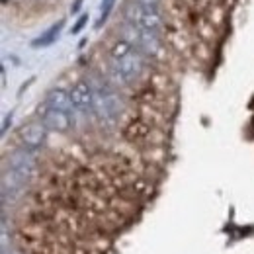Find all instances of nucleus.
<instances>
[{
    "label": "nucleus",
    "instance_id": "nucleus-1",
    "mask_svg": "<svg viewBox=\"0 0 254 254\" xmlns=\"http://www.w3.org/2000/svg\"><path fill=\"white\" fill-rule=\"evenodd\" d=\"M110 68L120 82L131 84L143 74V68H145L143 53L129 41L120 39L114 43L110 51Z\"/></svg>",
    "mask_w": 254,
    "mask_h": 254
},
{
    "label": "nucleus",
    "instance_id": "nucleus-8",
    "mask_svg": "<svg viewBox=\"0 0 254 254\" xmlns=\"http://www.w3.org/2000/svg\"><path fill=\"white\" fill-rule=\"evenodd\" d=\"M49 108H55V110H61V112H66V114H72V100H70V92L64 90V88H51L47 96H45V102Z\"/></svg>",
    "mask_w": 254,
    "mask_h": 254
},
{
    "label": "nucleus",
    "instance_id": "nucleus-4",
    "mask_svg": "<svg viewBox=\"0 0 254 254\" xmlns=\"http://www.w3.org/2000/svg\"><path fill=\"white\" fill-rule=\"evenodd\" d=\"M39 120L49 131H55V133H66L72 126V114L49 108L47 104H43V108H39Z\"/></svg>",
    "mask_w": 254,
    "mask_h": 254
},
{
    "label": "nucleus",
    "instance_id": "nucleus-10",
    "mask_svg": "<svg viewBox=\"0 0 254 254\" xmlns=\"http://www.w3.org/2000/svg\"><path fill=\"white\" fill-rule=\"evenodd\" d=\"M114 4H116V0H102V12H100L98 28L108 20V16H110V14H112V10H114Z\"/></svg>",
    "mask_w": 254,
    "mask_h": 254
},
{
    "label": "nucleus",
    "instance_id": "nucleus-9",
    "mask_svg": "<svg viewBox=\"0 0 254 254\" xmlns=\"http://www.w3.org/2000/svg\"><path fill=\"white\" fill-rule=\"evenodd\" d=\"M63 26H64V22H57V24H53L47 32L39 35V39H35V41H33V47H47V45L55 43V41L59 39V33H61V30H63Z\"/></svg>",
    "mask_w": 254,
    "mask_h": 254
},
{
    "label": "nucleus",
    "instance_id": "nucleus-7",
    "mask_svg": "<svg viewBox=\"0 0 254 254\" xmlns=\"http://www.w3.org/2000/svg\"><path fill=\"white\" fill-rule=\"evenodd\" d=\"M35 151H30V149H18L14 151L10 157H8V168H14V170H20L28 176H32L33 170H35Z\"/></svg>",
    "mask_w": 254,
    "mask_h": 254
},
{
    "label": "nucleus",
    "instance_id": "nucleus-13",
    "mask_svg": "<svg viewBox=\"0 0 254 254\" xmlns=\"http://www.w3.org/2000/svg\"><path fill=\"white\" fill-rule=\"evenodd\" d=\"M135 2H143V4H159V0H135Z\"/></svg>",
    "mask_w": 254,
    "mask_h": 254
},
{
    "label": "nucleus",
    "instance_id": "nucleus-6",
    "mask_svg": "<svg viewBox=\"0 0 254 254\" xmlns=\"http://www.w3.org/2000/svg\"><path fill=\"white\" fill-rule=\"evenodd\" d=\"M47 133H49V129L43 126V122L41 120H35V122H30V124L22 126V129H20V139H22V143H24L26 149L39 151L45 145V141H47Z\"/></svg>",
    "mask_w": 254,
    "mask_h": 254
},
{
    "label": "nucleus",
    "instance_id": "nucleus-3",
    "mask_svg": "<svg viewBox=\"0 0 254 254\" xmlns=\"http://www.w3.org/2000/svg\"><path fill=\"white\" fill-rule=\"evenodd\" d=\"M122 112V100L110 88H94V116L104 122H112Z\"/></svg>",
    "mask_w": 254,
    "mask_h": 254
},
{
    "label": "nucleus",
    "instance_id": "nucleus-2",
    "mask_svg": "<svg viewBox=\"0 0 254 254\" xmlns=\"http://www.w3.org/2000/svg\"><path fill=\"white\" fill-rule=\"evenodd\" d=\"M126 22L137 30H147V32H160L162 26V16H160L159 4H143V2H131L127 6Z\"/></svg>",
    "mask_w": 254,
    "mask_h": 254
},
{
    "label": "nucleus",
    "instance_id": "nucleus-12",
    "mask_svg": "<svg viewBox=\"0 0 254 254\" xmlns=\"http://www.w3.org/2000/svg\"><path fill=\"white\" fill-rule=\"evenodd\" d=\"M80 2H82V0H76V2H74V6H72V10H70V12H78V8H80Z\"/></svg>",
    "mask_w": 254,
    "mask_h": 254
},
{
    "label": "nucleus",
    "instance_id": "nucleus-14",
    "mask_svg": "<svg viewBox=\"0 0 254 254\" xmlns=\"http://www.w3.org/2000/svg\"><path fill=\"white\" fill-rule=\"evenodd\" d=\"M2 254H20V253H16V251H4Z\"/></svg>",
    "mask_w": 254,
    "mask_h": 254
},
{
    "label": "nucleus",
    "instance_id": "nucleus-11",
    "mask_svg": "<svg viewBox=\"0 0 254 254\" xmlns=\"http://www.w3.org/2000/svg\"><path fill=\"white\" fill-rule=\"evenodd\" d=\"M86 22H88V14H82V16L78 18V22L74 24V28L70 30V33H74V35H76V33H80V30L86 26Z\"/></svg>",
    "mask_w": 254,
    "mask_h": 254
},
{
    "label": "nucleus",
    "instance_id": "nucleus-5",
    "mask_svg": "<svg viewBox=\"0 0 254 254\" xmlns=\"http://www.w3.org/2000/svg\"><path fill=\"white\" fill-rule=\"evenodd\" d=\"M72 108L78 114H94V88L86 80H78L70 90Z\"/></svg>",
    "mask_w": 254,
    "mask_h": 254
}]
</instances>
